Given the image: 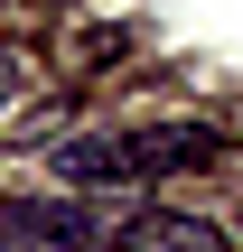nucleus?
<instances>
[{
    "instance_id": "nucleus-1",
    "label": "nucleus",
    "mask_w": 243,
    "mask_h": 252,
    "mask_svg": "<svg viewBox=\"0 0 243 252\" xmlns=\"http://www.w3.org/2000/svg\"><path fill=\"white\" fill-rule=\"evenodd\" d=\"M122 159H131V178H197V168H225L234 150L206 122H140V131H122Z\"/></svg>"
},
{
    "instance_id": "nucleus-2",
    "label": "nucleus",
    "mask_w": 243,
    "mask_h": 252,
    "mask_svg": "<svg viewBox=\"0 0 243 252\" xmlns=\"http://www.w3.org/2000/svg\"><path fill=\"white\" fill-rule=\"evenodd\" d=\"M122 252H225V234L206 224V215H169V206H140V215H122Z\"/></svg>"
},
{
    "instance_id": "nucleus-3",
    "label": "nucleus",
    "mask_w": 243,
    "mask_h": 252,
    "mask_svg": "<svg viewBox=\"0 0 243 252\" xmlns=\"http://www.w3.org/2000/svg\"><path fill=\"white\" fill-rule=\"evenodd\" d=\"M9 234H19V243H56V252H103L112 243L84 206H47V196H28V206L9 215Z\"/></svg>"
},
{
    "instance_id": "nucleus-4",
    "label": "nucleus",
    "mask_w": 243,
    "mask_h": 252,
    "mask_svg": "<svg viewBox=\"0 0 243 252\" xmlns=\"http://www.w3.org/2000/svg\"><path fill=\"white\" fill-rule=\"evenodd\" d=\"M56 168H66L75 187H122V178H131V159H122V131H112V140H75Z\"/></svg>"
},
{
    "instance_id": "nucleus-5",
    "label": "nucleus",
    "mask_w": 243,
    "mask_h": 252,
    "mask_svg": "<svg viewBox=\"0 0 243 252\" xmlns=\"http://www.w3.org/2000/svg\"><path fill=\"white\" fill-rule=\"evenodd\" d=\"M66 47H75V56H84V65H94V56H112V47H122V28H75V37H66Z\"/></svg>"
},
{
    "instance_id": "nucleus-6",
    "label": "nucleus",
    "mask_w": 243,
    "mask_h": 252,
    "mask_svg": "<svg viewBox=\"0 0 243 252\" xmlns=\"http://www.w3.org/2000/svg\"><path fill=\"white\" fill-rule=\"evenodd\" d=\"M19 84H28V65H19V56H9V47H0V112H9V103H19Z\"/></svg>"
},
{
    "instance_id": "nucleus-7",
    "label": "nucleus",
    "mask_w": 243,
    "mask_h": 252,
    "mask_svg": "<svg viewBox=\"0 0 243 252\" xmlns=\"http://www.w3.org/2000/svg\"><path fill=\"white\" fill-rule=\"evenodd\" d=\"M0 252H19V234H0Z\"/></svg>"
}]
</instances>
